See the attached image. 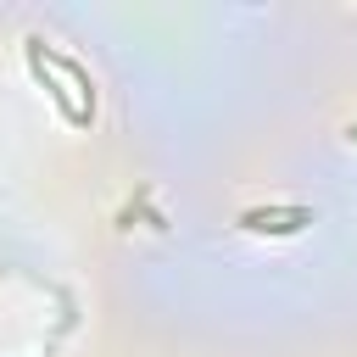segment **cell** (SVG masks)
Wrapping results in <instances>:
<instances>
[{
	"label": "cell",
	"mask_w": 357,
	"mask_h": 357,
	"mask_svg": "<svg viewBox=\"0 0 357 357\" xmlns=\"http://www.w3.org/2000/svg\"><path fill=\"white\" fill-rule=\"evenodd\" d=\"M307 223H312V206H251V212H240L245 234H296Z\"/></svg>",
	"instance_id": "6da1fadb"
},
{
	"label": "cell",
	"mask_w": 357,
	"mask_h": 357,
	"mask_svg": "<svg viewBox=\"0 0 357 357\" xmlns=\"http://www.w3.org/2000/svg\"><path fill=\"white\" fill-rule=\"evenodd\" d=\"M351 139H357V128H351Z\"/></svg>",
	"instance_id": "7a4b0ae2"
}]
</instances>
